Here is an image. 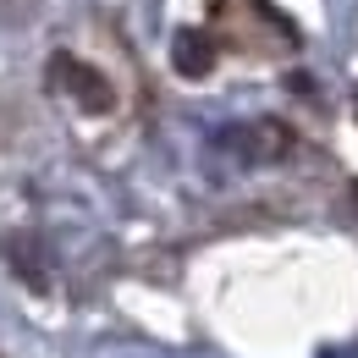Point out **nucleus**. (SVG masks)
Returning <instances> with one entry per match:
<instances>
[{
	"label": "nucleus",
	"mask_w": 358,
	"mask_h": 358,
	"mask_svg": "<svg viewBox=\"0 0 358 358\" xmlns=\"http://www.w3.org/2000/svg\"><path fill=\"white\" fill-rule=\"evenodd\" d=\"M50 89H61L78 110H89V116H105V110L116 105V89L105 83V72L89 66L83 55H72V50H55V55H50Z\"/></svg>",
	"instance_id": "nucleus-1"
},
{
	"label": "nucleus",
	"mask_w": 358,
	"mask_h": 358,
	"mask_svg": "<svg viewBox=\"0 0 358 358\" xmlns=\"http://www.w3.org/2000/svg\"><path fill=\"white\" fill-rule=\"evenodd\" d=\"M171 66H177L182 78H210V66H215V39L199 34V28H182L177 39H171Z\"/></svg>",
	"instance_id": "nucleus-2"
}]
</instances>
